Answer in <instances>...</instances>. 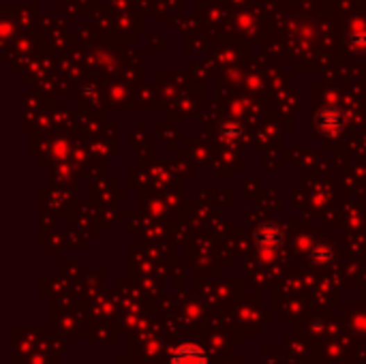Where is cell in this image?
<instances>
[{
	"instance_id": "6da1fadb",
	"label": "cell",
	"mask_w": 366,
	"mask_h": 364,
	"mask_svg": "<svg viewBox=\"0 0 366 364\" xmlns=\"http://www.w3.org/2000/svg\"><path fill=\"white\" fill-rule=\"evenodd\" d=\"M172 364H206V354L193 343H182L174 351Z\"/></svg>"
},
{
	"instance_id": "7a4b0ae2",
	"label": "cell",
	"mask_w": 366,
	"mask_h": 364,
	"mask_svg": "<svg viewBox=\"0 0 366 364\" xmlns=\"http://www.w3.org/2000/svg\"><path fill=\"white\" fill-rule=\"evenodd\" d=\"M319 126L324 133H336L338 126H341V116H338L336 110H326L319 116Z\"/></svg>"
},
{
	"instance_id": "3957f363",
	"label": "cell",
	"mask_w": 366,
	"mask_h": 364,
	"mask_svg": "<svg viewBox=\"0 0 366 364\" xmlns=\"http://www.w3.org/2000/svg\"><path fill=\"white\" fill-rule=\"evenodd\" d=\"M257 240H259L261 247L274 249V247H278V242H281V231H278L274 225H266L264 229L257 233Z\"/></svg>"
}]
</instances>
